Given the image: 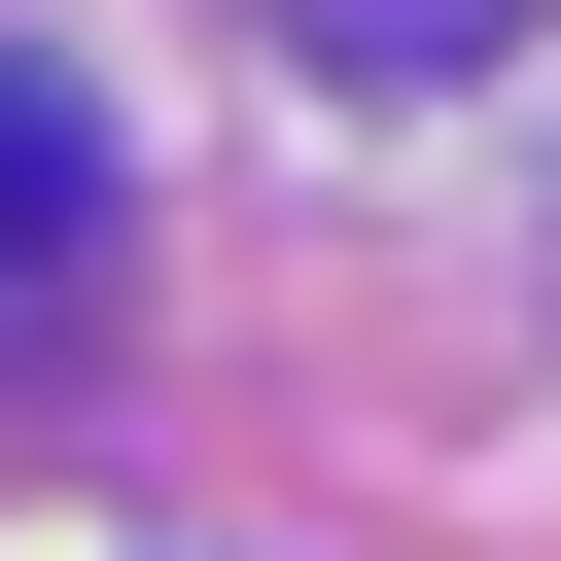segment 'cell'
I'll return each mask as SVG.
<instances>
[{"mask_svg":"<svg viewBox=\"0 0 561 561\" xmlns=\"http://www.w3.org/2000/svg\"><path fill=\"white\" fill-rule=\"evenodd\" d=\"M70 210H105V140H70V105H35V70H0V280H35V245H70Z\"/></svg>","mask_w":561,"mask_h":561,"instance_id":"cell-1","label":"cell"}]
</instances>
